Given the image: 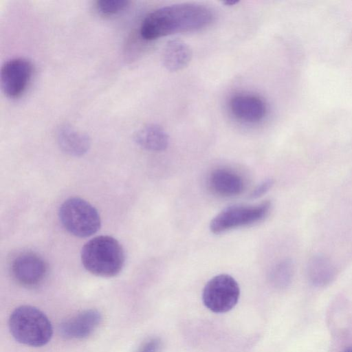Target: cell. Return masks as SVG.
I'll return each instance as SVG.
<instances>
[{"label": "cell", "instance_id": "1", "mask_svg": "<svg viewBox=\"0 0 352 352\" xmlns=\"http://www.w3.org/2000/svg\"><path fill=\"white\" fill-rule=\"evenodd\" d=\"M214 19L210 8L201 4L184 3L157 8L142 21L140 34L146 41L195 32L209 26Z\"/></svg>", "mask_w": 352, "mask_h": 352}, {"label": "cell", "instance_id": "2", "mask_svg": "<svg viewBox=\"0 0 352 352\" xmlns=\"http://www.w3.org/2000/svg\"><path fill=\"white\" fill-rule=\"evenodd\" d=\"M81 261L90 273L102 277H113L122 270L125 261L124 250L113 237L96 236L87 241L81 250Z\"/></svg>", "mask_w": 352, "mask_h": 352}, {"label": "cell", "instance_id": "3", "mask_svg": "<svg viewBox=\"0 0 352 352\" xmlns=\"http://www.w3.org/2000/svg\"><path fill=\"white\" fill-rule=\"evenodd\" d=\"M10 331L19 342L42 346L50 342L53 329L50 320L40 309L30 305L16 308L8 320Z\"/></svg>", "mask_w": 352, "mask_h": 352}, {"label": "cell", "instance_id": "4", "mask_svg": "<svg viewBox=\"0 0 352 352\" xmlns=\"http://www.w3.org/2000/svg\"><path fill=\"white\" fill-rule=\"evenodd\" d=\"M63 227L78 237H87L100 228L101 221L98 210L89 202L80 197L65 200L58 211Z\"/></svg>", "mask_w": 352, "mask_h": 352}, {"label": "cell", "instance_id": "5", "mask_svg": "<svg viewBox=\"0 0 352 352\" xmlns=\"http://www.w3.org/2000/svg\"><path fill=\"white\" fill-rule=\"evenodd\" d=\"M272 204L263 201L254 206L233 205L226 208L210 221V231L220 234L228 230L250 226L263 220L270 213Z\"/></svg>", "mask_w": 352, "mask_h": 352}, {"label": "cell", "instance_id": "6", "mask_svg": "<svg viewBox=\"0 0 352 352\" xmlns=\"http://www.w3.org/2000/svg\"><path fill=\"white\" fill-rule=\"evenodd\" d=\"M240 289L235 279L228 274L212 278L205 285L202 299L205 306L215 313H224L236 304Z\"/></svg>", "mask_w": 352, "mask_h": 352}, {"label": "cell", "instance_id": "7", "mask_svg": "<svg viewBox=\"0 0 352 352\" xmlns=\"http://www.w3.org/2000/svg\"><path fill=\"white\" fill-rule=\"evenodd\" d=\"M34 67L25 58H11L2 65L0 72L1 87L9 98H18L26 90L31 80Z\"/></svg>", "mask_w": 352, "mask_h": 352}, {"label": "cell", "instance_id": "8", "mask_svg": "<svg viewBox=\"0 0 352 352\" xmlns=\"http://www.w3.org/2000/svg\"><path fill=\"white\" fill-rule=\"evenodd\" d=\"M47 265L38 254L23 252L12 262L11 272L17 283L25 287H34L41 283L47 274Z\"/></svg>", "mask_w": 352, "mask_h": 352}, {"label": "cell", "instance_id": "9", "mask_svg": "<svg viewBox=\"0 0 352 352\" xmlns=\"http://www.w3.org/2000/svg\"><path fill=\"white\" fill-rule=\"evenodd\" d=\"M101 321L102 316L98 310L86 309L64 321L60 326V333L66 339H84L96 330Z\"/></svg>", "mask_w": 352, "mask_h": 352}, {"label": "cell", "instance_id": "10", "mask_svg": "<svg viewBox=\"0 0 352 352\" xmlns=\"http://www.w3.org/2000/svg\"><path fill=\"white\" fill-rule=\"evenodd\" d=\"M230 108L236 118L247 122H258L266 114L265 102L254 95H235L230 101Z\"/></svg>", "mask_w": 352, "mask_h": 352}, {"label": "cell", "instance_id": "11", "mask_svg": "<svg viewBox=\"0 0 352 352\" xmlns=\"http://www.w3.org/2000/svg\"><path fill=\"white\" fill-rule=\"evenodd\" d=\"M208 185L214 193L224 197L240 195L245 187L243 178L226 168L214 170L209 175Z\"/></svg>", "mask_w": 352, "mask_h": 352}, {"label": "cell", "instance_id": "12", "mask_svg": "<svg viewBox=\"0 0 352 352\" xmlns=\"http://www.w3.org/2000/svg\"><path fill=\"white\" fill-rule=\"evenodd\" d=\"M56 136L60 149L72 156H82L91 146V140L87 133L78 131L68 124L59 126Z\"/></svg>", "mask_w": 352, "mask_h": 352}, {"label": "cell", "instance_id": "13", "mask_svg": "<svg viewBox=\"0 0 352 352\" xmlns=\"http://www.w3.org/2000/svg\"><path fill=\"white\" fill-rule=\"evenodd\" d=\"M133 139L141 148L154 152L164 151L169 144L167 133L156 124H148L140 128L134 134Z\"/></svg>", "mask_w": 352, "mask_h": 352}, {"label": "cell", "instance_id": "14", "mask_svg": "<svg viewBox=\"0 0 352 352\" xmlns=\"http://www.w3.org/2000/svg\"><path fill=\"white\" fill-rule=\"evenodd\" d=\"M192 54L190 47L185 43L178 40L170 41L163 51V65L170 72L181 70L189 64Z\"/></svg>", "mask_w": 352, "mask_h": 352}, {"label": "cell", "instance_id": "15", "mask_svg": "<svg viewBox=\"0 0 352 352\" xmlns=\"http://www.w3.org/2000/svg\"><path fill=\"white\" fill-rule=\"evenodd\" d=\"M307 269L309 278L318 285L329 283L335 273L331 262L322 256L313 257L308 263Z\"/></svg>", "mask_w": 352, "mask_h": 352}, {"label": "cell", "instance_id": "16", "mask_svg": "<svg viewBox=\"0 0 352 352\" xmlns=\"http://www.w3.org/2000/svg\"><path fill=\"white\" fill-rule=\"evenodd\" d=\"M294 272L292 262L289 259L277 263L271 272L273 283L278 286H285L291 280Z\"/></svg>", "mask_w": 352, "mask_h": 352}, {"label": "cell", "instance_id": "17", "mask_svg": "<svg viewBox=\"0 0 352 352\" xmlns=\"http://www.w3.org/2000/svg\"><path fill=\"white\" fill-rule=\"evenodd\" d=\"M129 3L126 0H98L96 2V8L100 14L109 16L126 10Z\"/></svg>", "mask_w": 352, "mask_h": 352}, {"label": "cell", "instance_id": "18", "mask_svg": "<svg viewBox=\"0 0 352 352\" xmlns=\"http://www.w3.org/2000/svg\"><path fill=\"white\" fill-rule=\"evenodd\" d=\"M162 346L161 340L153 338L146 341L138 352H160Z\"/></svg>", "mask_w": 352, "mask_h": 352}, {"label": "cell", "instance_id": "19", "mask_svg": "<svg viewBox=\"0 0 352 352\" xmlns=\"http://www.w3.org/2000/svg\"><path fill=\"white\" fill-rule=\"evenodd\" d=\"M274 184V181L268 179L260 184L252 192V198H258L267 192Z\"/></svg>", "mask_w": 352, "mask_h": 352}, {"label": "cell", "instance_id": "20", "mask_svg": "<svg viewBox=\"0 0 352 352\" xmlns=\"http://www.w3.org/2000/svg\"><path fill=\"white\" fill-rule=\"evenodd\" d=\"M239 1H225L224 3L226 5V6H234L235 4H236L237 3H239Z\"/></svg>", "mask_w": 352, "mask_h": 352}, {"label": "cell", "instance_id": "21", "mask_svg": "<svg viewBox=\"0 0 352 352\" xmlns=\"http://www.w3.org/2000/svg\"><path fill=\"white\" fill-rule=\"evenodd\" d=\"M343 352H352V346L351 347H348Z\"/></svg>", "mask_w": 352, "mask_h": 352}]
</instances>
